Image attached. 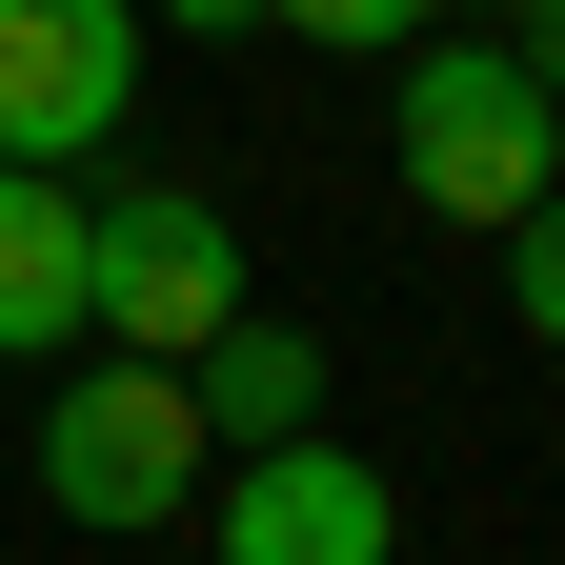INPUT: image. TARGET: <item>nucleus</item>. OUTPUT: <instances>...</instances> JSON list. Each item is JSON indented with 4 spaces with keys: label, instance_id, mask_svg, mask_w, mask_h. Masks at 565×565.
Returning <instances> with one entry per match:
<instances>
[{
    "label": "nucleus",
    "instance_id": "obj_1",
    "mask_svg": "<svg viewBox=\"0 0 565 565\" xmlns=\"http://www.w3.org/2000/svg\"><path fill=\"white\" fill-rule=\"evenodd\" d=\"M384 162H404V202H424V223L505 243L525 202L565 182V102L525 82L505 41H404V61H384Z\"/></svg>",
    "mask_w": 565,
    "mask_h": 565
},
{
    "label": "nucleus",
    "instance_id": "obj_2",
    "mask_svg": "<svg viewBox=\"0 0 565 565\" xmlns=\"http://www.w3.org/2000/svg\"><path fill=\"white\" fill-rule=\"evenodd\" d=\"M243 303H263L243 223L202 182H82V343H102V364H202Z\"/></svg>",
    "mask_w": 565,
    "mask_h": 565
},
{
    "label": "nucleus",
    "instance_id": "obj_3",
    "mask_svg": "<svg viewBox=\"0 0 565 565\" xmlns=\"http://www.w3.org/2000/svg\"><path fill=\"white\" fill-rule=\"evenodd\" d=\"M202 404H182V364H82L41 404V505L61 525H102V545H141V525H182L202 505Z\"/></svg>",
    "mask_w": 565,
    "mask_h": 565
},
{
    "label": "nucleus",
    "instance_id": "obj_4",
    "mask_svg": "<svg viewBox=\"0 0 565 565\" xmlns=\"http://www.w3.org/2000/svg\"><path fill=\"white\" fill-rule=\"evenodd\" d=\"M202 565H404V484L343 424L243 445V465H202Z\"/></svg>",
    "mask_w": 565,
    "mask_h": 565
},
{
    "label": "nucleus",
    "instance_id": "obj_5",
    "mask_svg": "<svg viewBox=\"0 0 565 565\" xmlns=\"http://www.w3.org/2000/svg\"><path fill=\"white\" fill-rule=\"evenodd\" d=\"M141 102V0H0V162L82 182Z\"/></svg>",
    "mask_w": 565,
    "mask_h": 565
},
{
    "label": "nucleus",
    "instance_id": "obj_6",
    "mask_svg": "<svg viewBox=\"0 0 565 565\" xmlns=\"http://www.w3.org/2000/svg\"><path fill=\"white\" fill-rule=\"evenodd\" d=\"M182 404H202V445H303V424H323V343L303 323H282V303H243L223 343H202V364H182Z\"/></svg>",
    "mask_w": 565,
    "mask_h": 565
},
{
    "label": "nucleus",
    "instance_id": "obj_7",
    "mask_svg": "<svg viewBox=\"0 0 565 565\" xmlns=\"http://www.w3.org/2000/svg\"><path fill=\"white\" fill-rule=\"evenodd\" d=\"M82 343V182L0 162V364H61Z\"/></svg>",
    "mask_w": 565,
    "mask_h": 565
},
{
    "label": "nucleus",
    "instance_id": "obj_8",
    "mask_svg": "<svg viewBox=\"0 0 565 565\" xmlns=\"http://www.w3.org/2000/svg\"><path fill=\"white\" fill-rule=\"evenodd\" d=\"M445 0H263V41H323V61H404Z\"/></svg>",
    "mask_w": 565,
    "mask_h": 565
},
{
    "label": "nucleus",
    "instance_id": "obj_9",
    "mask_svg": "<svg viewBox=\"0 0 565 565\" xmlns=\"http://www.w3.org/2000/svg\"><path fill=\"white\" fill-rule=\"evenodd\" d=\"M505 323H525L545 364H565V182H545L525 223H505Z\"/></svg>",
    "mask_w": 565,
    "mask_h": 565
},
{
    "label": "nucleus",
    "instance_id": "obj_10",
    "mask_svg": "<svg viewBox=\"0 0 565 565\" xmlns=\"http://www.w3.org/2000/svg\"><path fill=\"white\" fill-rule=\"evenodd\" d=\"M505 61H525L545 102H565V0H525V21H505Z\"/></svg>",
    "mask_w": 565,
    "mask_h": 565
},
{
    "label": "nucleus",
    "instance_id": "obj_11",
    "mask_svg": "<svg viewBox=\"0 0 565 565\" xmlns=\"http://www.w3.org/2000/svg\"><path fill=\"white\" fill-rule=\"evenodd\" d=\"M141 21H182V41H263V0H141Z\"/></svg>",
    "mask_w": 565,
    "mask_h": 565
}]
</instances>
